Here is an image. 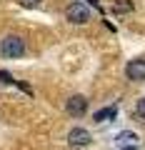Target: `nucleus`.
<instances>
[{"label": "nucleus", "instance_id": "obj_5", "mask_svg": "<svg viewBox=\"0 0 145 150\" xmlns=\"http://www.w3.org/2000/svg\"><path fill=\"white\" fill-rule=\"evenodd\" d=\"M125 75L135 83H143L145 80V60H130L125 65Z\"/></svg>", "mask_w": 145, "mask_h": 150}, {"label": "nucleus", "instance_id": "obj_3", "mask_svg": "<svg viewBox=\"0 0 145 150\" xmlns=\"http://www.w3.org/2000/svg\"><path fill=\"white\" fill-rule=\"evenodd\" d=\"M90 140H93V135L88 133L85 128H73L68 133V143L73 145V148H85V145H90Z\"/></svg>", "mask_w": 145, "mask_h": 150}, {"label": "nucleus", "instance_id": "obj_1", "mask_svg": "<svg viewBox=\"0 0 145 150\" xmlns=\"http://www.w3.org/2000/svg\"><path fill=\"white\" fill-rule=\"evenodd\" d=\"M0 53L5 55V58H20L25 53V40L18 35H8L3 38V43H0Z\"/></svg>", "mask_w": 145, "mask_h": 150}, {"label": "nucleus", "instance_id": "obj_12", "mask_svg": "<svg viewBox=\"0 0 145 150\" xmlns=\"http://www.w3.org/2000/svg\"><path fill=\"white\" fill-rule=\"evenodd\" d=\"M88 3H90V5H98V0H88Z\"/></svg>", "mask_w": 145, "mask_h": 150}, {"label": "nucleus", "instance_id": "obj_13", "mask_svg": "<svg viewBox=\"0 0 145 150\" xmlns=\"http://www.w3.org/2000/svg\"><path fill=\"white\" fill-rule=\"evenodd\" d=\"M125 150H138V148H125Z\"/></svg>", "mask_w": 145, "mask_h": 150}, {"label": "nucleus", "instance_id": "obj_2", "mask_svg": "<svg viewBox=\"0 0 145 150\" xmlns=\"http://www.w3.org/2000/svg\"><path fill=\"white\" fill-rule=\"evenodd\" d=\"M65 15H68L70 23H75V25H83V23L90 20V10H88L83 3H70L68 10H65Z\"/></svg>", "mask_w": 145, "mask_h": 150}, {"label": "nucleus", "instance_id": "obj_7", "mask_svg": "<svg viewBox=\"0 0 145 150\" xmlns=\"http://www.w3.org/2000/svg\"><path fill=\"white\" fill-rule=\"evenodd\" d=\"M115 143L123 145V148H135V145H138V135L130 133V130H123V133L115 138Z\"/></svg>", "mask_w": 145, "mask_h": 150}, {"label": "nucleus", "instance_id": "obj_11", "mask_svg": "<svg viewBox=\"0 0 145 150\" xmlns=\"http://www.w3.org/2000/svg\"><path fill=\"white\" fill-rule=\"evenodd\" d=\"M0 83H15V80H13V75H10V73L0 70Z\"/></svg>", "mask_w": 145, "mask_h": 150}, {"label": "nucleus", "instance_id": "obj_10", "mask_svg": "<svg viewBox=\"0 0 145 150\" xmlns=\"http://www.w3.org/2000/svg\"><path fill=\"white\" fill-rule=\"evenodd\" d=\"M20 5H25V8H35V5H40L43 0H18Z\"/></svg>", "mask_w": 145, "mask_h": 150}, {"label": "nucleus", "instance_id": "obj_4", "mask_svg": "<svg viewBox=\"0 0 145 150\" xmlns=\"http://www.w3.org/2000/svg\"><path fill=\"white\" fill-rule=\"evenodd\" d=\"M65 110H68L70 115H75V118L85 115V110H88V100H85V95H73V98H68V103H65Z\"/></svg>", "mask_w": 145, "mask_h": 150}, {"label": "nucleus", "instance_id": "obj_8", "mask_svg": "<svg viewBox=\"0 0 145 150\" xmlns=\"http://www.w3.org/2000/svg\"><path fill=\"white\" fill-rule=\"evenodd\" d=\"M133 120H138L140 125H145V98H140L133 108Z\"/></svg>", "mask_w": 145, "mask_h": 150}, {"label": "nucleus", "instance_id": "obj_6", "mask_svg": "<svg viewBox=\"0 0 145 150\" xmlns=\"http://www.w3.org/2000/svg\"><path fill=\"white\" fill-rule=\"evenodd\" d=\"M115 115H118V108L110 105V108H103V110H98L95 115H93V120H95V123H108V120H115Z\"/></svg>", "mask_w": 145, "mask_h": 150}, {"label": "nucleus", "instance_id": "obj_9", "mask_svg": "<svg viewBox=\"0 0 145 150\" xmlns=\"http://www.w3.org/2000/svg\"><path fill=\"white\" fill-rule=\"evenodd\" d=\"M133 10V0H115L113 3V13H130Z\"/></svg>", "mask_w": 145, "mask_h": 150}]
</instances>
